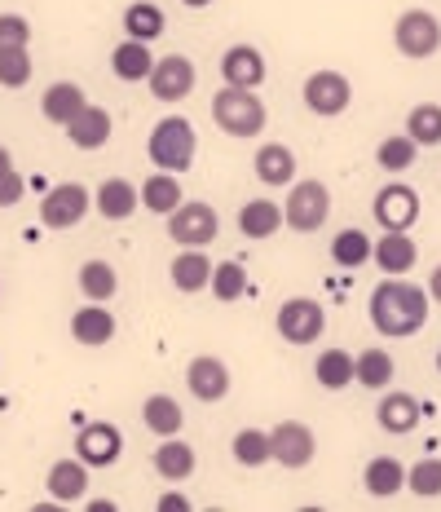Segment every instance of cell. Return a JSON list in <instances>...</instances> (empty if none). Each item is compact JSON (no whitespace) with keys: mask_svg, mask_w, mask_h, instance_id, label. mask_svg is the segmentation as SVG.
<instances>
[{"mask_svg":"<svg viewBox=\"0 0 441 512\" xmlns=\"http://www.w3.org/2000/svg\"><path fill=\"white\" fill-rule=\"evenodd\" d=\"M252 168H256V177H261L265 186H292V177H296V155L287 151L283 142H265L261 151H256Z\"/></svg>","mask_w":441,"mask_h":512,"instance_id":"cell-25","label":"cell"},{"mask_svg":"<svg viewBox=\"0 0 441 512\" xmlns=\"http://www.w3.org/2000/svg\"><path fill=\"white\" fill-rule=\"evenodd\" d=\"M93 208H98L106 221H128L137 208H142V190H137L128 177H111V181H102L98 186Z\"/></svg>","mask_w":441,"mask_h":512,"instance_id":"cell-17","label":"cell"},{"mask_svg":"<svg viewBox=\"0 0 441 512\" xmlns=\"http://www.w3.org/2000/svg\"><path fill=\"white\" fill-rule=\"evenodd\" d=\"M397 376V362L389 349H362L358 358H353V384H362V389H389V380Z\"/></svg>","mask_w":441,"mask_h":512,"instance_id":"cell-27","label":"cell"},{"mask_svg":"<svg viewBox=\"0 0 441 512\" xmlns=\"http://www.w3.org/2000/svg\"><path fill=\"white\" fill-rule=\"evenodd\" d=\"M31 53L23 45H9V49H0V84L5 89H23V84H31Z\"/></svg>","mask_w":441,"mask_h":512,"instance_id":"cell-39","label":"cell"},{"mask_svg":"<svg viewBox=\"0 0 441 512\" xmlns=\"http://www.w3.org/2000/svg\"><path fill=\"white\" fill-rule=\"evenodd\" d=\"M371 327L389 340H406L424 332L428 323V287H415L406 279H384L371 292Z\"/></svg>","mask_w":441,"mask_h":512,"instance_id":"cell-1","label":"cell"},{"mask_svg":"<svg viewBox=\"0 0 441 512\" xmlns=\"http://www.w3.org/2000/svg\"><path fill=\"white\" fill-rule=\"evenodd\" d=\"M230 451H234V460H239L243 468H261V464L274 460L270 433H265V429H239V433H234V442H230Z\"/></svg>","mask_w":441,"mask_h":512,"instance_id":"cell-37","label":"cell"},{"mask_svg":"<svg viewBox=\"0 0 441 512\" xmlns=\"http://www.w3.org/2000/svg\"><path fill=\"white\" fill-rule=\"evenodd\" d=\"M371 261L380 265L384 274H411L415 270V261H419V248H415V239L406 230H384V239L371 248Z\"/></svg>","mask_w":441,"mask_h":512,"instance_id":"cell-16","label":"cell"},{"mask_svg":"<svg viewBox=\"0 0 441 512\" xmlns=\"http://www.w3.org/2000/svg\"><path fill=\"white\" fill-rule=\"evenodd\" d=\"M84 106H89V102H84V89H80V84H71V80L49 84L45 98H40V111H45V120L49 124H62V128H67L75 115L84 111Z\"/></svg>","mask_w":441,"mask_h":512,"instance_id":"cell-23","label":"cell"},{"mask_svg":"<svg viewBox=\"0 0 441 512\" xmlns=\"http://www.w3.org/2000/svg\"><path fill=\"white\" fill-rule=\"evenodd\" d=\"M195 62L181 58V53H168V58H159L155 67H150V93H155L159 102H181L190 98V89H195Z\"/></svg>","mask_w":441,"mask_h":512,"instance_id":"cell-12","label":"cell"},{"mask_svg":"<svg viewBox=\"0 0 441 512\" xmlns=\"http://www.w3.org/2000/svg\"><path fill=\"white\" fill-rule=\"evenodd\" d=\"M212 270H217V265H212V256L203 252V248H186L177 256V261L168 265V274H172V287H177V292H203V287H212Z\"/></svg>","mask_w":441,"mask_h":512,"instance_id":"cell-20","label":"cell"},{"mask_svg":"<svg viewBox=\"0 0 441 512\" xmlns=\"http://www.w3.org/2000/svg\"><path fill=\"white\" fill-rule=\"evenodd\" d=\"M371 234H362V230H340L336 239H331V261L340 265V270H358V265H367L371 261Z\"/></svg>","mask_w":441,"mask_h":512,"instance_id":"cell-35","label":"cell"},{"mask_svg":"<svg viewBox=\"0 0 441 512\" xmlns=\"http://www.w3.org/2000/svg\"><path fill=\"white\" fill-rule=\"evenodd\" d=\"M274 327L287 345H314L327 332V309L314 296H292V301H283V309H278Z\"/></svg>","mask_w":441,"mask_h":512,"instance_id":"cell-6","label":"cell"},{"mask_svg":"<svg viewBox=\"0 0 441 512\" xmlns=\"http://www.w3.org/2000/svg\"><path fill=\"white\" fill-rule=\"evenodd\" d=\"M362 486L371 490L375 499H393L397 490H406V468L393 460V455H375L362 473Z\"/></svg>","mask_w":441,"mask_h":512,"instance_id":"cell-32","label":"cell"},{"mask_svg":"<svg viewBox=\"0 0 441 512\" xmlns=\"http://www.w3.org/2000/svg\"><path fill=\"white\" fill-rule=\"evenodd\" d=\"M393 45L397 53H406V58H433L441 49V23L437 14H428V9H406L402 18L393 23Z\"/></svg>","mask_w":441,"mask_h":512,"instance_id":"cell-7","label":"cell"},{"mask_svg":"<svg viewBox=\"0 0 441 512\" xmlns=\"http://www.w3.org/2000/svg\"><path fill=\"white\" fill-rule=\"evenodd\" d=\"M212 120L230 137H256L270 115H265V102L256 98V89H234V84H225L217 98H212Z\"/></svg>","mask_w":441,"mask_h":512,"instance_id":"cell-3","label":"cell"},{"mask_svg":"<svg viewBox=\"0 0 441 512\" xmlns=\"http://www.w3.org/2000/svg\"><path fill=\"white\" fill-rule=\"evenodd\" d=\"M150 464H155V473L164 477V482H186L190 473H195V451H190V442H181V437H164V446H159L155 455H150Z\"/></svg>","mask_w":441,"mask_h":512,"instance_id":"cell-26","label":"cell"},{"mask_svg":"<svg viewBox=\"0 0 441 512\" xmlns=\"http://www.w3.org/2000/svg\"><path fill=\"white\" fill-rule=\"evenodd\" d=\"M375 415H380V429L384 433H415L419 429V415H424V407H419V398H411V393H384L380 407H375Z\"/></svg>","mask_w":441,"mask_h":512,"instance_id":"cell-22","label":"cell"},{"mask_svg":"<svg viewBox=\"0 0 441 512\" xmlns=\"http://www.w3.org/2000/svg\"><path fill=\"white\" fill-rule=\"evenodd\" d=\"M186 389L195 393L199 402H221L225 393H230V367L212 354H199L186 367Z\"/></svg>","mask_w":441,"mask_h":512,"instance_id":"cell-15","label":"cell"},{"mask_svg":"<svg viewBox=\"0 0 441 512\" xmlns=\"http://www.w3.org/2000/svg\"><path fill=\"white\" fill-rule=\"evenodd\" d=\"M428 296H433V301L441 305V265L433 270V279H428Z\"/></svg>","mask_w":441,"mask_h":512,"instance_id":"cell-45","label":"cell"},{"mask_svg":"<svg viewBox=\"0 0 441 512\" xmlns=\"http://www.w3.org/2000/svg\"><path fill=\"white\" fill-rule=\"evenodd\" d=\"M5 168H14V155H9V146H0V173H5Z\"/></svg>","mask_w":441,"mask_h":512,"instance_id":"cell-46","label":"cell"},{"mask_svg":"<svg viewBox=\"0 0 441 512\" xmlns=\"http://www.w3.org/2000/svg\"><path fill=\"white\" fill-rule=\"evenodd\" d=\"M164 27H168V18H164V9H159L155 0H133V5L124 9L128 40H146V45H155V40L164 36Z\"/></svg>","mask_w":441,"mask_h":512,"instance_id":"cell-30","label":"cell"},{"mask_svg":"<svg viewBox=\"0 0 441 512\" xmlns=\"http://www.w3.org/2000/svg\"><path fill=\"white\" fill-rule=\"evenodd\" d=\"M150 164L164 168V173H186L195 164V151H199V137H195V124L186 115H164L155 128H150Z\"/></svg>","mask_w":441,"mask_h":512,"instance_id":"cell-2","label":"cell"},{"mask_svg":"<svg viewBox=\"0 0 441 512\" xmlns=\"http://www.w3.org/2000/svg\"><path fill=\"white\" fill-rule=\"evenodd\" d=\"M375 221L384 230H411L419 221V195L402 181H389V186L375 195Z\"/></svg>","mask_w":441,"mask_h":512,"instance_id":"cell-13","label":"cell"},{"mask_svg":"<svg viewBox=\"0 0 441 512\" xmlns=\"http://www.w3.org/2000/svg\"><path fill=\"white\" fill-rule=\"evenodd\" d=\"M111 133H115V124H111V111L106 106H84L80 115L67 124V137H71V146H80V151H98V146L111 142Z\"/></svg>","mask_w":441,"mask_h":512,"instance_id":"cell-19","label":"cell"},{"mask_svg":"<svg viewBox=\"0 0 441 512\" xmlns=\"http://www.w3.org/2000/svg\"><path fill=\"white\" fill-rule=\"evenodd\" d=\"M406 133H411L419 146H441V106L437 102L411 106V115H406Z\"/></svg>","mask_w":441,"mask_h":512,"instance_id":"cell-38","label":"cell"},{"mask_svg":"<svg viewBox=\"0 0 441 512\" xmlns=\"http://www.w3.org/2000/svg\"><path fill=\"white\" fill-rule=\"evenodd\" d=\"M150 67H155V58H150V45H146V40H124V45H115V53H111V71H115V76H120L124 84L150 80Z\"/></svg>","mask_w":441,"mask_h":512,"instance_id":"cell-31","label":"cell"},{"mask_svg":"<svg viewBox=\"0 0 441 512\" xmlns=\"http://www.w3.org/2000/svg\"><path fill=\"white\" fill-rule=\"evenodd\" d=\"M415 155H419V142L411 133H393L375 146V164H380L384 173H406V168L415 164Z\"/></svg>","mask_w":441,"mask_h":512,"instance_id":"cell-36","label":"cell"},{"mask_svg":"<svg viewBox=\"0 0 441 512\" xmlns=\"http://www.w3.org/2000/svg\"><path fill=\"white\" fill-rule=\"evenodd\" d=\"M137 190H142V208L146 212H159V217H168V212L177 208L181 199H186V190H181L177 173H164V168H159V173H150Z\"/></svg>","mask_w":441,"mask_h":512,"instance_id":"cell-28","label":"cell"},{"mask_svg":"<svg viewBox=\"0 0 441 512\" xmlns=\"http://www.w3.org/2000/svg\"><path fill=\"white\" fill-rule=\"evenodd\" d=\"M159 512H190V499L186 495H164L159 499Z\"/></svg>","mask_w":441,"mask_h":512,"instance_id":"cell-44","label":"cell"},{"mask_svg":"<svg viewBox=\"0 0 441 512\" xmlns=\"http://www.w3.org/2000/svg\"><path fill=\"white\" fill-rule=\"evenodd\" d=\"M27 40H31V23L23 14H0V49H9V45L27 49Z\"/></svg>","mask_w":441,"mask_h":512,"instance_id":"cell-42","label":"cell"},{"mask_svg":"<svg viewBox=\"0 0 441 512\" xmlns=\"http://www.w3.org/2000/svg\"><path fill=\"white\" fill-rule=\"evenodd\" d=\"M283 208L274 204V199H252V204L239 208V230L243 239H274L278 230H283Z\"/></svg>","mask_w":441,"mask_h":512,"instance_id":"cell-24","label":"cell"},{"mask_svg":"<svg viewBox=\"0 0 441 512\" xmlns=\"http://www.w3.org/2000/svg\"><path fill=\"white\" fill-rule=\"evenodd\" d=\"M300 98H305V106L314 115H322V120H336V115L349 111L353 84L344 71H314V76L305 80V89H300Z\"/></svg>","mask_w":441,"mask_h":512,"instance_id":"cell-9","label":"cell"},{"mask_svg":"<svg viewBox=\"0 0 441 512\" xmlns=\"http://www.w3.org/2000/svg\"><path fill=\"white\" fill-rule=\"evenodd\" d=\"M314 376H318L322 389H331V393L349 389V384H353V354H349V349H327V354H318Z\"/></svg>","mask_w":441,"mask_h":512,"instance_id":"cell-34","label":"cell"},{"mask_svg":"<svg viewBox=\"0 0 441 512\" xmlns=\"http://www.w3.org/2000/svg\"><path fill=\"white\" fill-rule=\"evenodd\" d=\"M406 490H415L419 499H437L441 495V460L437 455H428V460L406 468Z\"/></svg>","mask_w":441,"mask_h":512,"instance_id":"cell-40","label":"cell"},{"mask_svg":"<svg viewBox=\"0 0 441 512\" xmlns=\"http://www.w3.org/2000/svg\"><path fill=\"white\" fill-rule=\"evenodd\" d=\"M89 508H93V512H115V504H111V499H93Z\"/></svg>","mask_w":441,"mask_h":512,"instance_id":"cell-47","label":"cell"},{"mask_svg":"<svg viewBox=\"0 0 441 512\" xmlns=\"http://www.w3.org/2000/svg\"><path fill=\"white\" fill-rule=\"evenodd\" d=\"M212 292H217V301H243L247 296V270L239 261H221L217 270H212Z\"/></svg>","mask_w":441,"mask_h":512,"instance_id":"cell-41","label":"cell"},{"mask_svg":"<svg viewBox=\"0 0 441 512\" xmlns=\"http://www.w3.org/2000/svg\"><path fill=\"white\" fill-rule=\"evenodd\" d=\"M23 190H27V181L18 177V168H5V173H0V208L18 204V199H23Z\"/></svg>","mask_w":441,"mask_h":512,"instance_id":"cell-43","label":"cell"},{"mask_svg":"<svg viewBox=\"0 0 441 512\" xmlns=\"http://www.w3.org/2000/svg\"><path fill=\"white\" fill-rule=\"evenodd\" d=\"M327 217H331V190L322 186V181H314V177L296 181L292 199H287V208H283L287 226H292L296 234H314V230L327 226Z\"/></svg>","mask_w":441,"mask_h":512,"instance_id":"cell-5","label":"cell"},{"mask_svg":"<svg viewBox=\"0 0 441 512\" xmlns=\"http://www.w3.org/2000/svg\"><path fill=\"white\" fill-rule=\"evenodd\" d=\"M80 292L84 301H111L120 292V274L111 261H84L80 265Z\"/></svg>","mask_w":441,"mask_h":512,"instance_id":"cell-33","label":"cell"},{"mask_svg":"<svg viewBox=\"0 0 441 512\" xmlns=\"http://www.w3.org/2000/svg\"><path fill=\"white\" fill-rule=\"evenodd\" d=\"M437 371H441V354H437Z\"/></svg>","mask_w":441,"mask_h":512,"instance_id":"cell-49","label":"cell"},{"mask_svg":"<svg viewBox=\"0 0 441 512\" xmlns=\"http://www.w3.org/2000/svg\"><path fill=\"white\" fill-rule=\"evenodd\" d=\"M221 230V217L212 204H199V199H181L177 208L168 212V239L181 243V248H208Z\"/></svg>","mask_w":441,"mask_h":512,"instance_id":"cell-4","label":"cell"},{"mask_svg":"<svg viewBox=\"0 0 441 512\" xmlns=\"http://www.w3.org/2000/svg\"><path fill=\"white\" fill-rule=\"evenodd\" d=\"M71 336L80 340V345L98 349V345H106V340L115 336V314L111 309H102V301H89L84 309H75L71 314Z\"/></svg>","mask_w":441,"mask_h":512,"instance_id":"cell-21","label":"cell"},{"mask_svg":"<svg viewBox=\"0 0 441 512\" xmlns=\"http://www.w3.org/2000/svg\"><path fill=\"white\" fill-rule=\"evenodd\" d=\"M181 5H190V9H203V5H212V0H181Z\"/></svg>","mask_w":441,"mask_h":512,"instance_id":"cell-48","label":"cell"},{"mask_svg":"<svg viewBox=\"0 0 441 512\" xmlns=\"http://www.w3.org/2000/svg\"><path fill=\"white\" fill-rule=\"evenodd\" d=\"M45 490L58 499V504H80L84 490H89V464H84L80 455L58 460L49 468V477H45Z\"/></svg>","mask_w":441,"mask_h":512,"instance_id":"cell-18","label":"cell"},{"mask_svg":"<svg viewBox=\"0 0 441 512\" xmlns=\"http://www.w3.org/2000/svg\"><path fill=\"white\" fill-rule=\"evenodd\" d=\"M75 455H80L89 468H111L124 455V433L106 420H93L75 433Z\"/></svg>","mask_w":441,"mask_h":512,"instance_id":"cell-11","label":"cell"},{"mask_svg":"<svg viewBox=\"0 0 441 512\" xmlns=\"http://www.w3.org/2000/svg\"><path fill=\"white\" fill-rule=\"evenodd\" d=\"M142 424L159 437H177L181 424H186V411H181V402L168 398V393H150L142 402Z\"/></svg>","mask_w":441,"mask_h":512,"instance_id":"cell-29","label":"cell"},{"mask_svg":"<svg viewBox=\"0 0 441 512\" xmlns=\"http://www.w3.org/2000/svg\"><path fill=\"white\" fill-rule=\"evenodd\" d=\"M221 80L234 89H261L265 84V53L256 45H230L221 53Z\"/></svg>","mask_w":441,"mask_h":512,"instance_id":"cell-14","label":"cell"},{"mask_svg":"<svg viewBox=\"0 0 441 512\" xmlns=\"http://www.w3.org/2000/svg\"><path fill=\"white\" fill-rule=\"evenodd\" d=\"M89 208H93L89 190H84L80 181H62V186H53L49 195L40 199V221H45V230H71L89 217Z\"/></svg>","mask_w":441,"mask_h":512,"instance_id":"cell-8","label":"cell"},{"mask_svg":"<svg viewBox=\"0 0 441 512\" xmlns=\"http://www.w3.org/2000/svg\"><path fill=\"white\" fill-rule=\"evenodd\" d=\"M270 451H274V464H283V468H309L318 455V437L309 424L283 420L270 429Z\"/></svg>","mask_w":441,"mask_h":512,"instance_id":"cell-10","label":"cell"}]
</instances>
